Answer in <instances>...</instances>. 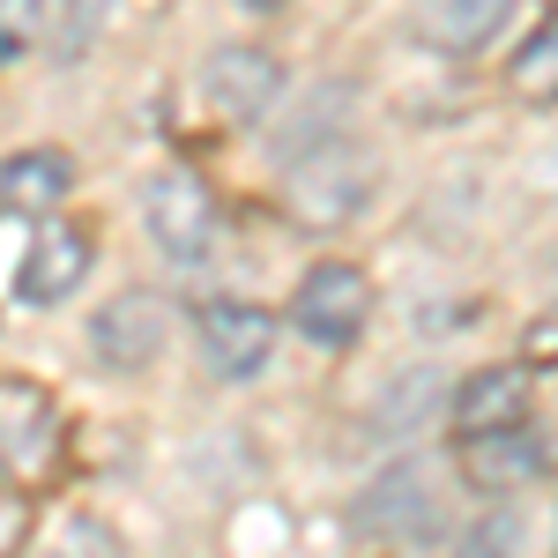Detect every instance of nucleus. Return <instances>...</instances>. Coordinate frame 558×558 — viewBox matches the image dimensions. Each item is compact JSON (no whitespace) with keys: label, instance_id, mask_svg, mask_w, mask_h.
<instances>
[{"label":"nucleus","instance_id":"12","mask_svg":"<svg viewBox=\"0 0 558 558\" xmlns=\"http://www.w3.org/2000/svg\"><path fill=\"white\" fill-rule=\"evenodd\" d=\"M350 105H357V89L350 83H320V89H305L299 105L268 128V149L283 157V165H299L305 149H320V142H336V134L350 128Z\"/></svg>","mask_w":558,"mask_h":558},{"label":"nucleus","instance_id":"1","mask_svg":"<svg viewBox=\"0 0 558 558\" xmlns=\"http://www.w3.org/2000/svg\"><path fill=\"white\" fill-rule=\"evenodd\" d=\"M373 149H357V142H320V149H305L299 165H291V216L313 223V231H336L350 216L365 209V194H373Z\"/></svg>","mask_w":558,"mask_h":558},{"label":"nucleus","instance_id":"4","mask_svg":"<svg viewBox=\"0 0 558 558\" xmlns=\"http://www.w3.org/2000/svg\"><path fill=\"white\" fill-rule=\"evenodd\" d=\"M365 313H373V283H365V268H350V260L305 268V283L291 291V320H299L305 343H320V350H350L365 336Z\"/></svg>","mask_w":558,"mask_h":558},{"label":"nucleus","instance_id":"19","mask_svg":"<svg viewBox=\"0 0 558 558\" xmlns=\"http://www.w3.org/2000/svg\"><path fill=\"white\" fill-rule=\"evenodd\" d=\"M38 38V0H0V60H23Z\"/></svg>","mask_w":558,"mask_h":558},{"label":"nucleus","instance_id":"13","mask_svg":"<svg viewBox=\"0 0 558 558\" xmlns=\"http://www.w3.org/2000/svg\"><path fill=\"white\" fill-rule=\"evenodd\" d=\"M447 402H454V395H447V373H439V365H402V373L380 387V402H373L365 425L380 432V439H417L425 417L447 410Z\"/></svg>","mask_w":558,"mask_h":558},{"label":"nucleus","instance_id":"7","mask_svg":"<svg viewBox=\"0 0 558 558\" xmlns=\"http://www.w3.org/2000/svg\"><path fill=\"white\" fill-rule=\"evenodd\" d=\"M194 343H202V357H209V373L246 380V373L268 365V350H276V320H268L260 305H246V299H209L202 313H194Z\"/></svg>","mask_w":558,"mask_h":558},{"label":"nucleus","instance_id":"21","mask_svg":"<svg viewBox=\"0 0 558 558\" xmlns=\"http://www.w3.org/2000/svg\"><path fill=\"white\" fill-rule=\"evenodd\" d=\"M462 558H507V514L476 521V529H470V544H462Z\"/></svg>","mask_w":558,"mask_h":558},{"label":"nucleus","instance_id":"23","mask_svg":"<svg viewBox=\"0 0 558 558\" xmlns=\"http://www.w3.org/2000/svg\"><path fill=\"white\" fill-rule=\"evenodd\" d=\"M239 8H254V15H276V8H283V0H239Z\"/></svg>","mask_w":558,"mask_h":558},{"label":"nucleus","instance_id":"9","mask_svg":"<svg viewBox=\"0 0 558 558\" xmlns=\"http://www.w3.org/2000/svg\"><path fill=\"white\" fill-rule=\"evenodd\" d=\"M529 373L521 365H484V373H470V380L454 387V402H447V417H454V432L462 439H476V432H507V425H529Z\"/></svg>","mask_w":558,"mask_h":558},{"label":"nucleus","instance_id":"15","mask_svg":"<svg viewBox=\"0 0 558 558\" xmlns=\"http://www.w3.org/2000/svg\"><path fill=\"white\" fill-rule=\"evenodd\" d=\"M514 15V0H425V23L417 38L439 45V52H476L484 38H499Z\"/></svg>","mask_w":558,"mask_h":558},{"label":"nucleus","instance_id":"8","mask_svg":"<svg viewBox=\"0 0 558 558\" xmlns=\"http://www.w3.org/2000/svg\"><path fill=\"white\" fill-rule=\"evenodd\" d=\"M83 276H89V231L83 223H60V216H38L31 254L15 268V299L23 305H60Z\"/></svg>","mask_w":558,"mask_h":558},{"label":"nucleus","instance_id":"2","mask_svg":"<svg viewBox=\"0 0 558 558\" xmlns=\"http://www.w3.org/2000/svg\"><path fill=\"white\" fill-rule=\"evenodd\" d=\"M350 529H357V536H380V544H425V536H439V484H432V470L417 454L395 462V470H380L357 492Z\"/></svg>","mask_w":558,"mask_h":558},{"label":"nucleus","instance_id":"16","mask_svg":"<svg viewBox=\"0 0 558 558\" xmlns=\"http://www.w3.org/2000/svg\"><path fill=\"white\" fill-rule=\"evenodd\" d=\"M507 83H514L521 105H558V15L536 23V38L507 60Z\"/></svg>","mask_w":558,"mask_h":558},{"label":"nucleus","instance_id":"11","mask_svg":"<svg viewBox=\"0 0 558 558\" xmlns=\"http://www.w3.org/2000/svg\"><path fill=\"white\" fill-rule=\"evenodd\" d=\"M52 432H60V417H52V395H45V387L0 380V462L38 476L45 462H52Z\"/></svg>","mask_w":558,"mask_h":558},{"label":"nucleus","instance_id":"10","mask_svg":"<svg viewBox=\"0 0 558 558\" xmlns=\"http://www.w3.org/2000/svg\"><path fill=\"white\" fill-rule=\"evenodd\" d=\"M544 439L529 425H507V432H476L462 439V476H470L476 492H521V484H536L544 476Z\"/></svg>","mask_w":558,"mask_h":558},{"label":"nucleus","instance_id":"17","mask_svg":"<svg viewBox=\"0 0 558 558\" xmlns=\"http://www.w3.org/2000/svg\"><path fill=\"white\" fill-rule=\"evenodd\" d=\"M120 0H60V23H52V60H83L89 45L105 38Z\"/></svg>","mask_w":558,"mask_h":558},{"label":"nucleus","instance_id":"20","mask_svg":"<svg viewBox=\"0 0 558 558\" xmlns=\"http://www.w3.org/2000/svg\"><path fill=\"white\" fill-rule=\"evenodd\" d=\"M23 544H31V507L15 484H0V558H15Z\"/></svg>","mask_w":558,"mask_h":558},{"label":"nucleus","instance_id":"14","mask_svg":"<svg viewBox=\"0 0 558 558\" xmlns=\"http://www.w3.org/2000/svg\"><path fill=\"white\" fill-rule=\"evenodd\" d=\"M68 186H75V165H68L60 149H23V157L0 165V209L52 216L60 202H68Z\"/></svg>","mask_w":558,"mask_h":558},{"label":"nucleus","instance_id":"3","mask_svg":"<svg viewBox=\"0 0 558 558\" xmlns=\"http://www.w3.org/2000/svg\"><path fill=\"white\" fill-rule=\"evenodd\" d=\"M142 231L157 239L165 260L194 268V260H209V246H216V194L186 172V165H179V172H157L142 186Z\"/></svg>","mask_w":558,"mask_h":558},{"label":"nucleus","instance_id":"6","mask_svg":"<svg viewBox=\"0 0 558 558\" xmlns=\"http://www.w3.org/2000/svg\"><path fill=\"white\" fill-rule=\"evenodd\" d=\"M202 97H209L216 120L254 128V120L276 112V97H283V68L260 45H223V52H209V68H202Z\"/></svg>","mask_w":558,"mask_h":558},{"label":"nucleus","instance_id":"22","mask_svg":"<svg viewBox=\"0 0 558 558\" xmlns=\"http://www.w3.org/2000/svg\"><path fill=\"white\" fill-rule=\"evenodd\" d=\"M529 357H536V365H558V320H529Z\"/></svg>","mask_w":558,"mask_h":558},{"label":"nucleus","instance_id":"18","mask_svg":"<svg viewBox=\"0 0 558 558\" xmlns=\"http://www.w3.org/2000/svg\"><path fill=\"white\" fill-rule=\"evenodd\" d=\"M45 558H128V551H120V536H112L97 514H68L60 529H52Z\"/></svg>","mask_w":558,"mask_h":558},{"label":"nucleus","instance_id":"5","mask_svg":"<svg viewBox=\"0 0 558 558\" xmlns=\"http://www.w3.org/2000/svg\"><path fill=\"white\" fill-rule=\"evenodd\" d=\"M165 343H172V305L157 291H120L112 305L89 313V357L105 373H142L165 357Z\"/></svg>","mask_w":558,"mask_h":558}]
</instances>
